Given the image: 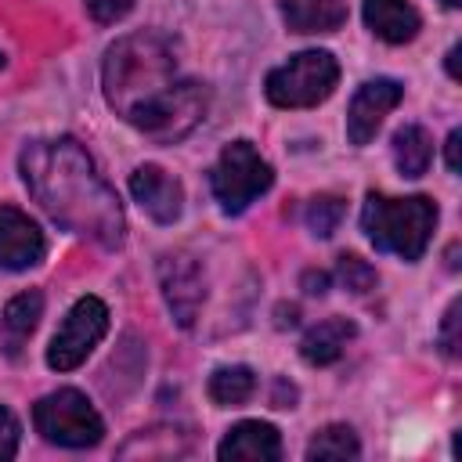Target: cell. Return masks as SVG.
<instances>
[{
  "mask_svg": "<svg viewBox=\"0 0 462 462\" xmlns=\"http://www.w3.org/2000/svg\"><path fill=\"white\" fill-rule=\"evenodd\" d=\"M101 83L108 105L155 141H180L206 112V87L177 79L173 47L155 32H134L112 43Z\"/></svg>",
  "mask_w": 462,
  "mask_h": 462,
  "instance_id": "1",
  "label": "cell"
},
{
  "mask_svg": "<svg viewBox=\"0 0 462 462\" xmlns=\"http://www.w3.org/2000/svg\"><path fill=\"white\" fill-rule=\"evenodd\" d=\"M22 177L32 199L72 235L94 238L105 249H119L126 238V220L116 191L94 170L90 155L72 141H32L22 148Z\"/></svg>",
  "mask_w": 462,
  "mask_h": 462,
  "instance_id": "2",
  "label": "cell"
},
{
  "mask_svg": "<svg viewBox=\"0 0 462 462\" xmlns=\"http://www.w3.org/2000/svg\"><path fill=\"white\" fill-rule=\"evenodd\" d=\"M433 224H437V206L426 195L390 199L372 191L361 206V227L372 238V245L401 260H419L426 253Z\"/></svg>",
  "mask_w": 462,
  "mask_h": 462,
  "instance_id": "3",
  "label": "cell"
},
{
  "mask_svg": "<svg viewBox=\"0 0 462 462\" xmlns=\"http://www.w3.org/2000/svg\"><path fill=\"white\" fill-rule=\"evenodd\" d=\"M339 65L328 51H300L267 72V101L278 108H310L336 90Z\"/></svg>",
  "mask_w": 462,
  "mask_h": 462,
  "instance_id": "4",
  "label": "cell"
},
{
  "mask_svg": "<svg viewBox=\"0 0 462 462\" xmlns=\"http://www.w3.org/2000/svg\"><path fill=\"white\" fill-rule=\"evenodd\" d=\"M32 422L43 433V440L61 448H94L105 433L101 415L79 390H54L36 401Z\"/></svg>",
  "mask_w": 462,
  "mask_h": 462,
  "instance_id": "5",
  "label": "cell"
},
{
  "mask_svg": "<svg viewBox=\"0 0 462 462\" xmlns=\"http://www.w3.org/2000/svg\"><path fill=\"white\" fill-rule=\"evenodd\" d=\"M274 173L271 166L260 159V152L249 144V141H235L220 152L213 173H209V184H213V195L220 202L224 213H242L256 195H263L271 188Z\"/></svg>",
  "mask_w": 462,
  "mask_h": 462,
  "instance_id": "6",
  "label": "cell"
},
{
  "mask_svg": "<svg viewBox=\"0 0 462 462\" xmlns=\"http://www.w3.org/2000/svg\"><path fill=\"white\" fill-rule=\"evenodd\" d=\"M105 332H108V307L97 296L76 300V307L65 314L61 328L47 346V365L54 372H72L76 365L87 361V354L101 343Z\"/></svg>",
  "mask_w": 462,
  "mask_h": 462,
  "instance_id": "7",
  "label": "cell"
},
{
  "mask_svg": "<svg viewBox=\"0 0 462 462\" xmlns=\"http://www.w3.org/2000/svg\"><path fill=\"white\" fill-rule=\"evenodd\" d=\"M159 282H162V296H166V303H170L177 325L188 328V325L195 321L199 307H202V296H206L199 263H195L191 256H184V253L162 256V260H159Z\"/></svg>",
  "mask_w": 462,
  "mask_h": 462,
  "instance_id": "8",
  "label": "cell"
},
{
  "mask_svg": "<svg viewBox=\"0 0 462 462\" xmlns=\"http://www.w3.org/2000/svg\"><path fill=\"white\" fill-rule=\"evenodd\" d=\"M404 87L397 79H368L354 101H350V112H346V137L350 144H368L379 130V123L386 119V112L401 101Z\"/></svg>",
  "mask_w": 462,
  "mask_h": 462,
  "instance_id": "9",
  "label": "cell"
},
{
  "mask_svg": "<svg viewBox=\"0 0 462 462\" xmlns=\"http://www.w3.org/2000/svg\"><path fill=\"white\" fill-rule=\"evenodd\" d=\"M47 253L43 231L14 206H0V271H25Z\"/></svg>",
  "mask_w": 462,
  "mask_h": 462,
  "instance_id": "10",
  "label": "cell"
},
{
  "mask_svg": "<svg viewBox=\"0 0 462 462\" xmlns=\"http://www.w3.org/2000/svg\"><path fill=\"white\" fill-rule=\"evenodd\" d=\"M130 191H134L137 206H141L152 220L173 224V220L180 217L184 191H180V184H177L166 170H159V166H137V170L130 173Z\"/></svg>",
  "mask_w": 462,
  "mask_h": 462,
  "instance_id": "11",
  "label": "cell"
},
{
  "mask_svg": "<svg viewBox=\"0 0 462 462\" xmlns=\"http://www.w3.org/2000/svg\"><path fill=\"white\" fill-rule=\"evenodd\" d=\"M220 458H249V462H274L282 458V437L267 422H238L217 448Z\"/></svg>",
  "mask_w": 462,
  "mask_h": 462,
  "instance_id": "12",
  "label": "cell"
},
{
  "mask_svg": "<svg viewBox=\"0 0 462 462\" xmlns=\"http://www.w3.org/2000/svg\"><path fill=\"white\" fill-rule=\"evenodd\" d=\"M365 22L386 43H408L419 32V11L408 0H365Z\"/></svg>",
  "mask_w": 462,
  "mask_h": 462,
  "instance_id": "13",
  "label": "cell"
},
{
  "mask_svg": "<svg viewBox=\"0 0 462 462\" xmlns=\"http://www.w3.org/2000/svg\"><path fill=\"white\" fill-rule=\"evenodd\" d=\"M282 18L292 32H332L346 22L343 0H285Z\"/></svg>",
  "mask_w": 462,
  "mask_h": 462,
  "instance_id": "14",
  "label": "cell"
},
{
  "mask_svg": "<svg viewBox=\"0 0 462 462\" xmlns=\"http://www.w3.org/2000/svg\"><path fill=\"white\" fill-rule=\"evenodd\" d=\"M350 339H354V325H350L346 318H328V321L314 325V328L303 336L300 354H303L310 365H332V361L343 354V346H346Z\"/></svg>",
  "mask_w": 462,
  "mask_h": 462,
  "instance_id": "15",
  "label": "cell"
},
{
  "mask_svg": "<svg viewBox=\"0 0 462 462\" xmlns=\"http://www.w3.org/2000/svg\"><path fill=\"white\" fill-rule=\"evenodd\" d=\"M40 314H43V296H40L36 289L14 296V300L4 307V321H0V328H4V339H7V354H18V346L32 336Z\"/></svg>",
  "mask_w": 462,
  "mask_h": 462,
  "instance_id": "16",
  "label": "cell"
},
{
  "mask_svg": "<svg viewBox=\"0 0 462 462\" xmlns=\"http://www.w3.org/2000/svg\"><path fill=\"white\" fill-rule=\"evenodd\" d=\"M430 155H433V141L422 126L408 123L393 134V162L404 177H422L430 166Z\"/></svg>",
  "mask_w": 462,
  "mask_h": 462,
  "instance_id": "17",
  "label": "cell"
},
{
  "mask_svg": "<svg viewBox=\"0 0 462 462\" xmlns=\"http://www.w3.org/2000/svg\"><path fill=\"white\" fill-rule=\"evenodd\" d=\"M256 390V375L245 368V365H227V368H217L209 375V397L220 404V408H238L253 397Z\"/></svg>",
  "mask_w": 462,
  "mask_h": 462,
  "instance_id": "18",
  "label": "cell"
},
{
  "mask_svg": "<svg viewBox=\"0 0 462 462\" xmlns=\"http://www.w3.org/2000/svg\"><path fill=\"white\" fill-rule=\"evenodd\" d=\"M357 455H361V444L350 426H325L307 444V458H357Z\"/></svg>",
  "mask_w": 462,
  "mask_h": 462,
  "instance_id": "19",
  "label": "cell"
},
{
  "mask_svg": "<svg viewBox=\"0 0 462 462\" xmlns=\"http://www.w3.org/2000/svg\"><path fill=\"white\" fill-rule=\"evenodd\" d=\"M339 217H343V199H336V195H318V199L307 206V227H310L314 235H321V238H328V235L336 231Z\"/></svg>",
  "mask_w": 462,
  "mask_h": 462,
  "instance_id": "20",
  "label": "cell"
},
{
  "mask_svg": "<svg viewBox=\"0 0 462 462\" xmlns=\"http://www.w3.org/2000/svg\"><path fill=\"white\" fill-rule=\"evenodd\" d=\"M336 274H339V282H343L350 292H368V289L375 285V267H372L368 260L354 256V253H343V256H339Z\"/></svg>",
  "mask_w": 462,
  "mask_h": 462,
  "instance_id": "21",
  "label": "cell"
},
{
  "mask_svg": "<svg viewBox=\"0 0 462 462\" xmlns=\"http://www.w3.org/2000/svg\"><path fill=\"white\" fill-rule=\"evenodd\" d=\"M130 7H134V0H87V11L94 22H119Z\"/></svg>",
  "mask_w": 462,
  "mask_h": 462,
  "instance_id": "22",
  "label": "cell"
},
{
  "mask_svg": "<svg viewBox=\"0 0 462 462\" xmlns=\"http://www.w3.org/2000/svg\"><path fill=\"white\" fill-rule=\"evenodd\" d=\"M18 451V419L0 408V458H14Z\"/></svg>",
  "mask_w": 462,
  "mask_h": 462,
  "instance_id": "23",
  "label": "cell"
},
{
  "mask_svg": "<svg viewBox=\"0 0 462 462\" xmlns=\"http://www.w3.org/2000/svg\"><path fill=\"white\" fill-rule=\"evenodd\" d=\"M440 343H444V350L455 357L458 354V300L448 307V314H444V332H440Z\"/></svg>",
  "mask_w": 462,
  "mask_h": 462,
  "instance_id": "24",
  "label": "cell"
},
{
  "mask_svg": "<svg viewBox=\"0 0 462 462\" xmlns=\"http://www.w3.org/2000/svg\"><path fill=\"white\" fill-rule=\"evenodd\" d=\"M303 285H307V292H310V296H321V292H325V285H328V274H321V271H318V274H314V271H307V274H303Z\"/></svg>",
  "mask_w": 462,
  "mask_h": 462,
  "instance_id": "25",
  "label": "cell"
},
{
  "mask_svg": "<svg viewBox=\"0 0 462 462\" xmlns=\"http://www.w3.org/2000/svg\"><path fill=\"white\" fill-rule=\"evenodd\" d=\"M448 170H451V173L458 170V130L448 134Z\"/></svg>",
  "mask_w": 462,
  "mask_h": 462,
  "instance_id": "26",
  "label": "cell"
},
{
  "mask_svg": "<svg viewBox=\"0 0 462 462\" xmlns=\"http://www.w3.org/2000/svg\"><path fill=\"white\" fill-rule=\"evenodd\" d=\"M444 4H448V7H458V4H462V0H444Z\"/></svg>",
  "mask_w": 462,
  "mask_h": 462,
  "instance_id": "27",
  "label": "cell"
},
{
  "mask_svg": "<svg viewBox=\"0 0 462 462\" xmlns=\"http://www.w3.org/2000/svg\"><path fill=\"white\" fill-rule=\"evenodd\" d=\"M0 65H4V58H0Z\"/></svg>",
  "mask_w": 462,
  "mask_h": 462,
  "instance_id": "28",
  "label": "cell"
}]
</instances>
